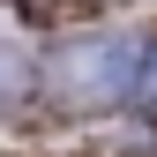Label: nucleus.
I'll list each match as a JSON object with an SVG mask.
<instances>
[{
  "mask_svg": "<svg viewBox=\"0 0 157 157\" xmlns=\"http://www.w3.org/2000/svg\"><path fill=\"white\" fill-rule=\"evenodd\" d=\"M135 60H142V45L120 37V30L75 37L60 60H52V90H60L67 105H112L120 90H135Z\"/></svg>",
  "mask_w": 157,
  "mask_h": 157,
  "instance_id": "1",
  "label": "nucleus"
},
{
  "mask_svg": "<svg viewBox=\"0 0 157 157\" xmlns=\"http://www.w3.org/2000/svg\"><path fill=\"white\" fill-rule=\"evenodd\" d=\"M23 90H30V60H23L15 45H0V105H15Z\"/></svg>",
  "mask_w": 157,
  "mask_h": 157,
  "instance_id": "2",
  "label": "nucleus"
},
{
  "mask_svg": "<svg viewBox=\"0 0 157 157\" xmlns=\"http://www.w3.org/2000/svg\"><path fill=\"white\" fill-rule=\"evenodd\" d=\"M135 97H142V105H157V37L142 45V60H135Z\"/></svg>",
  "mask_w": 157,
  "mask_h": 157,
  "instance_id": "3",
  "label": "nucleus"
}]
</instances>
